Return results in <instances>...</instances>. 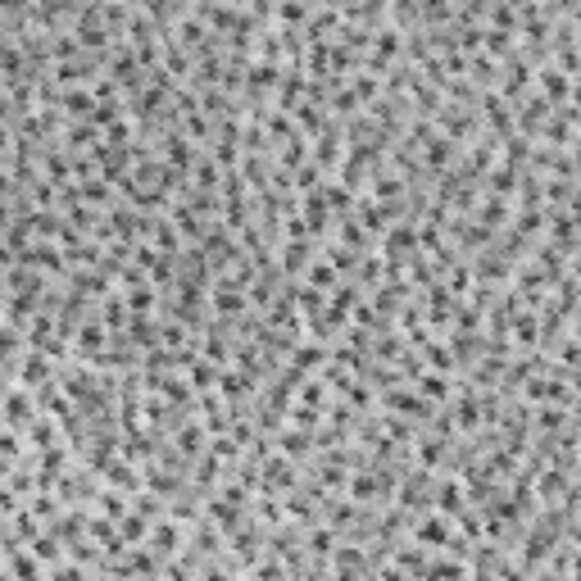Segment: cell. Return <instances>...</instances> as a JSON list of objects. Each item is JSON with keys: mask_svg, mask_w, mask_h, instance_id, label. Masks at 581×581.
Returning <instances> with one entry per match:
<instances>
[{"mask_svg": "<svg viewBox=\"0 0 581 581\" xmlns=\"http://www.w3.org/2000/svg\"><path fill=\"white\" fill-rule=\"evenodd\" d=\"M168 159L182 164V168L191 164V141H186V136H173V141H168Z\"/></svg>", "mask_w": 581, "mask_h": 581, "instance_id": "cell-3", "label": "cell"}, {"mask_svg": "<svg viewBox=\"0 0 581 581\" xmlns=\"http://www.w3.org/2000/svg\"><path fill=\"white\" fill-rule=\"evenodd\" d=\"M127 305H132L136 314H141V309H150V305H154V291H150V282H145V286H136L132 296H127Z\"/></svg>", "mask_w": 581, "mask_h": 581, "instance_id": "cell-4", "label": "cell"}, {"mask_svg": "<svg viewBox=\"0 0 581 581\" xmlns=\"http://www.w3.org/2000/svg\"><path fill=\"white\" fill-rule=\"evenodd\" d=\"M64 109H68L73 118H86L91 109H100V105L91 100V91H68V95H64Z\"/></svg>", "mask_w": 581, "mask_h": 581, "instance_id": "cell-2", "label": "cell"}, {"mask_svg": "<svg viewBox=\"0 0 581 581\" xmlns=\"http://www.w3.org/2000/svg\"><path fill=\"white\" fill-rule=\"evenodd\" d=\"M418 541H422V550H449V527L445 523H436V518H427V523L418 527Z\"/></svg>", "mask_w": 581, "mask_h": 581, "instance_id": "cell-1", "label": "cell"}, {"mask_svg": "<svg viewBox=\"0 0 581 581\" xmlns=\"http://www.w3.org/2000/svg\"><path fill=\"white\" fill-rule=\"evenodd\" d=\"M440 504H445V514H459V504H463L459 486H445V491H440Z\"/></svg>", "mask_w": 581, "mask_h": 581, "instance_id": "cell-5", "label": "cell"}, {"mask_svg": "<svg viewBox=\"0 0 581 581\" xmlns=\"http://www.w3.org/2000/svg\"><path fill=\"white\" fill-rule=\"evenodd\" d=\"M545 86H550V95H563V77L559 73H545Z\"/></svg>", "mask_w": 581, "mask_h": 581, "instance_id": "cell-6", "label": "cell"}]
</instances>
